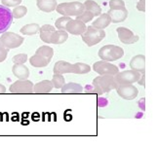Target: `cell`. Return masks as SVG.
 I'll return each mask as SVG.
<instances>
[{
	"label": "cell",
	"instance_id": "obj_1",
	"mask_svg": "<svg viewBox=\"0 0 157 144\" xmlns=\"http://www.w3.org/2000/svg\"><path fill=\"white\" fill-rule=\"evenodd\" d=\"M117 87L114 75H99L93 80V92L98 94L109 93Z\"/></svg>",
	"mask_w": 157,
	"mask_h": 144
},
{
	"label": "cell",
	"instance_id": "obj_2",
	"mask_svg": "<svg viewBox=\"0 0 157 144\" xmlns=\"http://www.w3.org/2000/svg\"><path fill=\"white\" fill-rule=\"evenodd\" d=\"M98 56L101 61H116L124 56V50L116 45H105L99 50Z\"/></svg>",
	"mask_w": 157,
	"mask_h": 144
},
{
	"label": "cell",
	"instance_id": "obj_3",
	"mask_svg": "<svg viewBox=\"0 0 157 144\" xmlns=\"http://www.w3.org/2000/svg\"><path fill=\"white\" fill-rule=\"evenodd\" d=\"M105 37V32L104 29H99L96 28L94 26H87V28L84 32L81 34V38H82L84 43L89 46H95L98 43H100L101 41L104 40Z\"/></svg>",
	"mask_w": 157,
	"mask_h": 144
},
{
	"label": "cell",
	"instance_id": "obj_4",
	"mask_svg": "<svg viewBox=\"0 0 157 144\" xmlns=\"http://www.w3.org/2000/svg\"><path fill=\"white\" fill-rule=\"evenodd\" d=\"M84 5L81 2H63L57 5L56 11L63 16L68 17H76L84 11Z\"/></svg>",
	"mask_w": 157,
	"mask_h": 144
},
{
	"label": "cell",
	"instance_id": "obj_5",
	"mask_svg": "<svg viewBox=\"0 0 157 144\" xmlns=\"http://www.w3.org/2000/svg\"><path fill=\"white\" fill-rule=\"evenodd\" d=\"M24 37H21L17 33L10 32V31H6V32L2 33L1 37H0V43L9 50L19 48L24 43Z\"/></svg>",
	"mask_w": 157,
	"mask_h": 144
},
{
	"label": "cell",
	"instance_id": "obj_6",
	"mask_svg": "<svg viewBox=\"0 0 157 144\" xmlns=\"http://www.w3.org/2000/svg\"><path fill=\"white\" fill-rule=\"evenodd\" d=\"M140 78V73L136 70H125L118 72L114 75L115 82L117 85H126V84H134L138 82V80Z\"/></svg>",
	"mask_w": 157,
	"mask_h": 144
},
{
	"label": "cell",
	"instance_id": "obj_7",
	"mask_svg": "<svg viewBox=\"0 0 157 144\" xmlns=\"http://www.w3.org/2000/svg\"><path fill=\"white\" fill-rule=\"evenodd\" d=\"M93 70L99 75H115L119 72V69L115 65L105 61L95 62L93 65Z\"/></svg>",
	"mask_w": 157,
	"mask_h": 144
},
{
	"label": "cell",
	"instance_id": "obj_8",
	"mask_svg": "<svg viewBox=\"0 0 157 144\" xmlns=\"http://www.w3.org/2000/svg\"><path fill=\"white\" fill-rule=\"evenodd\" d=\"M33 83L28 79L21 80L14 82L10 86L9 90L13 94H32L33 93Z\"/></svg>",
	"mask_w": 157,
	"mask_h": 144
},
{
	"label": "cell",
	"instance_id": "obj_9",
	"mask_svg": "<svg viewBox=\"0 0 157 144\" xmlns=\"http://www.w3.org/2000/svg\"><path fill=\"white\" fill-rule=\"evenodd\" d=\"M13 22L12 11L9 7L0 5V34H2L10 28Z\"/></svg>",
	"mask_w": 157,
	"mask_h": 144
},
{
	"label": "cell",
	"instance_id": "obj_10",
	"mask_svg": "<svg viewBox=\"0 0 157 144\" xmlns=\"http://www.w3.org/2000/svg\"><path fill=\"white\" fill-rule=\"evenodd\" d=\"M116 90L119 97H121L125 100H133L138 97L139 94V90L133 84L119 85L116 88Z\"/></svg>",
	"mask_w": 157,
	"mask_h": 144
},
{
	"label": "cell",
	"instance_id": "obj_11",
	"mask_svg": "<svg viewBox=\"0 0 157 144\" xmlns=\"http://www.w3.org/2000/svg\"><path fill=\"white\" fill-rule=\"evenodd\" d=\"M116 31L119 37V40L124 44H127V45L134 44V43H136V42H138L140 39V37L138 35H135L133 33V31L130 30L127 28L120 26V28H118L116 29Z\"/></svg>",
	"mask_w": 157,
	"mask_h": 144
},
{
	"label": "cell",
	"instance_id": "obj_12",
	"mask_svg": "<svg viewBox=\"0 0 157 144\" xmlns=\"http://www.w3.org/2000/svg\"><path fill=\"white\" fill-rule=\"evenodd\" d=\"M87 28L85 23H82L79 20H70L66 25V31L67 33L73 35H81Z\"/></svg>",
	"mask_w": 157,
	"mask_h": 144
},
{
	"label": "cell",
	"instance_id": "obj_13",
	"mask_svg": "<svg viewBox=\"0 0 157 144\" xmlns=\"http://www.w3.org/2000/svg\"><path fill=\"white\" fill-rule=\"evenodd\" d=\"M108 16L110 17L111 23L118 24L124 22L128 17V10L126 8L124 9H109L107 12Z\"/></svg>",
	"mask_w": 157,
	"mask_h": 144
},
{
	"label": "cell",
	"instance_id": "obj_14",
	"mask_svg": "<svg viewBox=\"0 0 157 144\" xmlns=\"http://www.w3.org/2000/svg\"><path fill=\"white\" fill-rule=\"evenodd\" d=\"M130 67L133 70L139 71L140 73H145V56L137 55L130 61Z\"/></svg>",
	"mask_w": 157,
	"mask_h": 144
},
{
	"label": "cell",
	"instance_id": "obj_15",
	"mask_svg": "<svg viewBox=\"0 0 157 144\" xmlns=\"http://www.w3.org/2000/svg\"><path fill=\"white\" fill-rule=\"evenodd\" d=\"M53 71L54 73L59 74L74 73V63H69L66 61H59L54 65Z\"/></svg>",
	"mask_w": 157,
	"mask_h": 144
},
{
	"label": "cell",
	"instance_id": "obj_16",
	"mask_svg": "<svg viewBox=\"0 0 157 144\" xmlns=\"http://www.w3.org/2000/svg\"><path fill=\"white\" fill-rule=\"evenodd\" d=\"M12 72L16 77L21 80L28 79L30 74L29 69L25 65V63H14Z\"/></svg>",
	"mask_w": 157,
	"mask_h": 144
},
{
	"label": "cell",
	"instance_id": "obj_17",
	"mask_svg": "<svg viewBox=\"0 0 157 144\" xmlns=\"http://www.w3.org/2000/svg\"><path fill=\"white\" fill-rule=\"evenodd\" d=\"M53 84L50 80H43L33 85V93L35 94H49L53 90Z\"/></svg>",
	"mask_w": 157,
	"mask_h": 144
},
{
	"label": "cell",
	"instance_id": "obj_18",
	"mask_svg": "<svg viewBox=\"0 0 157 144\" xmlns=\"http://www.w3.org/2000/svg\"><path fill=\"white\" fill-rule=\"evenodd\" d=\"M57 0H37L36 6L42 12L50 13L56 10L57 7Z\"/></svg>",
	"mask_w": 157,
	"mask_h": 144
},
{
	"label": "cell",
	"instance_id": "obj_19",
	"mask_svg": "<svg viewBox=\"0 0 157 144\" xmlns=\"http://www.w3.org/2000/svg\"><path fill=\"white\" fill-rule=\"evenodd\" d=\"M56 28L51 24H44L39 28L40 38L43 42H45L46 44H51V36Z\"/></svg>",
	"mask_w": 157,
	"mask_h": 144
},
{
	"label": "cell",
	"instance_id": "obj_20",
	"mask_svg": "<svg viewBox=\"0 0 157 144\" xmlns=\"http://www.w3.org/2000/svg\"><path fill=\"white\" fill-rule=\"evenodd\" d=\"M110 24H111L110 17L108 16L107 13H105V14H101L100 16H98V19L94 20V23L92 24V26H94V28H99V29H105Z\"/></svg>",
	"mask_w": 157,
	"mask_h": 144
},
{
	"label": "cell",
	"instance_id": "obj_21",
	"mask_svg": "<svg viewBox=\"0 0 157 144\" xmlns=\"http://www.w3.org/2000/svg\"><path fill=\"white\" fill-rule=\"evenodd\" d=\"M68 38V33L66 30H55L51 36V44L59 45L64 43Z\"/></svg>",
	"mask_w": 157,
	"mask_h": 144
},
{
	"label": "cell",
	"instance_id": "obj_22",
	"mask_svg": "<svg viewBox=\"0 0 157 144\" xmlns=\"http://www.w3.org/2000/svg\"><path fill=\"white\" fill-rule=\"evenodd\" d=\"M61 89L63 94H81L83 92V87L80 84L73 82L64 84Z\"/></svg>",
	"mask_w": 157,
	"mask_h": 144
},
{
	"label": "cell",
	"instance_id": "obj_23",
	"mask_svg": "<svg viewBox=\"0 0 157 144\" xmlns=\"http://www.w3.org/2000/svg\"><path fill=\"white\" fill-rule=\"evenodd\" d=\"M83 5L86 11L91 12L96 17H98V16L101 14V8L100 7V5L97 2L93 1V0H86Z\"/></svg>",
	"mask_w": 157,
	"mask_h": 144
},
{
	"label": "cell",
	"instance_id": "obj_24",
	"mask_svg": "<svg viewBox=\"0 0 157 144\" xmlns=\"http://www.w3.org/2000/svg\"><path fill=\"white\" fill-rule=\"evenodd\" d=\"M29 62L32 66L37 67V68H41V67H46L50 63V61H48L45 57L35 54L34 56H32L30 57Z\"/></svg>",
	"mask_w": 157,
	"mask_h": 144
},
{
	"label": "cell",
	"instance_id": "obj_25",
	"mask_svg": "<svg viewBox=\"0 0 157 144\" xmlns=\"http://www.w3.org/2000/svg\"><path fill=\"white\" fill-rule=\"evenodd\" d=\"M35 54L39 55V56H41L43 57H45L46 60L51 61L52 57L54 56V49L50 46H46V45L45 46H41L36 50Z\"/></svg>",
	"mask_w": 157,
	"mask_h": 144
},
{
	"label": "cell",
	"instance_id": "obj_26",
	"mask_svg": "<svg viewBox=\"0 0 157 144\" xmlns=\"http://www.w3.org/2000/svg\"><path fill=\"white\" fill-rule=\"evenodd\" d=\"M40 26L38 25V24H29L24 25L23 28L20 29L21 33H23L24 35H34L36 33H38Z\"/></svg>",
	"mask_w": 157,
	"mask_h": 144
},
{
	"label": "cell",
	"instance_id": "obj_27",
	"mask_svg": "<svg viewBox=\"0 0 157 144\" xmlns=\"http://www.w3.org/2000/svg\"><path fill=\"white\" fill-rule=\"evenodd\" d=\"M52 84L53 87L55 89H61L64 84H66V79L63 76V74L59 73H54L53 79H52Z\"/></svg>",
	"mask_w": 157,
	"mask_h": 144
},
{
	"label": "cell",
	"instance_id": "obj_28",
	"mask_svg": "<svg viewBox=\"0 0 157 144\" xmlns=\"http://www.w3.org/2000/svg\"><path fill=\"white\" fill-rule=\"evenodd\" d=\"M26 13H28V8L24 6V5H18V6H16L13 9L12 16L15 19H21V18L25 17Z\"/></svg>",
	"mask_w": 157,
	"mask_h": 144
},
{
	"label": "cell",
	"instance_id": "obj_29",
	"mask_svg": "<svg viewBox=\"0 0 157 144\" xmlns=\"http://www.w3.org/2000/svg\"><path fill=\"white\" fill-rule=\"evenodd\" d=\"M91 71V66L83 62L74 63V74H86Z\"/></svg>",
	"mask_w": 157,
	"mask_h": 144
},
{
	"label": "cell",
	"instance_id": "obj_30",
	"mask_svg": "<svg viewBox=\"0 0 157 144\" xmlns=\"http://www.w3.org/2000/svg\"><path fill=\"white\" fill-rule=\"evenodd\" d=\"M70 20H71V17H68V16H63V17L59 18L56 20L55 28L59 30H66V25Z\"/></svg>",
	"mask_w": 157,
	"mask_h": 144
},
{
	"label": "cell",
	"instance_id": "obj_31",
	"mask_svg": "<svg viewBox=\"0 0 157 144\" xmlns=\"http://www.w3.org/2000/svg\"><path fill=\"white\" fill-rule=\"evenodd\" d=\"M95 17V16L92 14L91 12H89V11H86V10H84V11L81 13L80 15H78V16H76V20H81L82 23H89V22H91L92 20H93V18Z\"/></svg>",
	"mask_w": 157,
	"mask_h": 144
},
{
	"label": "cell",
	"instance_id": "obj_32",
	"mask_svg": "<svg viewBox=\"0 0 157 144\" xmlns=\"http://www.w3.org/2000/svg\"><path fill=\"white\" fill-rule=\"evenodd\" d=\"M110 9H124L125 7V2L123 0H110L109 1Z\"/></svg>",
	"mask_w": 157,
	"mask_h": 144
},
{
	"label": "cell",
	"instance_id": "obj_33",
	"mask_svg": "<svg viewBox=\"0 0 157 144\" xmlns=\"http://www.w3.org/2000/svg\"><path fill=\"white\" fill-rule=\"evenodd\" d=\"M14 63H25L28 61V55L26 54H18L12 57Z\"/></svg>",
	"mask_w": 157,
	"mask_h": 144
},
{
	"label": "cell",
	"instance_id": "obj_34",
	"mask_svg": "<svg viewBox=\"0 0 157 144\" xmlns=\"http://www.w3.org/2000/svg\"><path fill=\"white\" fill-rule=\"evenodd\" d=\"M8 54H9V49L5 48L1 43H0V63L6 60Z\"/></svg>",
	"mask_w": 157,
	"mask_h": 144
},
{
	"label": "cell",
	"instance_id": "obj_35",
	"mask_svg": "<svg viewBox=\"0 0 157 144\" xmlns=\"http://www.w3.org/2000/svg\"><path fill=\"white\" fill-rule=\"evenodd\" d=\"M1 2L6 7H16L21 3V0H1Z\"/></svg>",
	"mask_w": 157,
	"mask_h": 144
},
{
	"label": "cell",
	"instance_id": "obj_36",
	"mask_svg": "<svg viewBox=\"0 0 157 144\" xmlns=\"http://www.w3.org/2000/svg\"><path fill=\"white\" fill-rule=\"evenodd\" d=\"M137 9L140 12L145 11V0H140L137 3Z\"/></svg>",
	"mask_w": 157,
	"mask_h": 144
},
{
	"label": "cell",
	"instance_id": "obj_37",
	"mask_svg": "<svg viewBox=\"0 0 157 144\" xmlns=\"http://www.w3.org/2000/svg\"><path fill=\"white\" fill-rule=\"evenodd\" d=\"M145 75H144V73H143V75H140V78L138 80V83L140 85H142V86H144L145 85Z\"/></svg>",
	"mask_w": 157,
	"mask_h": 144
},
{
	"label": "cell",
	"instance_id": "obj_38",
	"mask_svg": "<svg viewBox=\"0 0 157 144\" xmlns=\"http://www.w3.org/2000/svg\"><path fill=\"white\" fill-rule=\"evenodd\" d=\"M6 93V87L4 85L0 84V94H5Z\"/></svg>",
	"mask_w": 157,
	"mask_h": 144
}]
</instances>
